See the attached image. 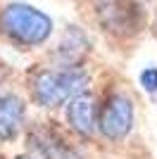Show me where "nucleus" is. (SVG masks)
<instances>
[{
  "label": "nucleus",
  "instance_id": "1",
  "mask_svg": "<svg viewBox=\"0 0 157 159\" xmlns=\"http://www.w3.org/2000/svg\"><path fill=\"white\" fill-rule=\"evenodd\" d=\"M0 29L7 38L21 48L43 45L52 33V21L48 14L24 2H12L0 14Z\"/></svg>",
  "mask_w": 157,
  "mask_h": 159
},
{
  "label": "nucleus",
  "instance_id": "10",
  "mask_svg": "<svg viewBox=\"0 0 157 159\" xmlns=\"http://www.w3.org/2000/svg\"><path fill=\"white\" fill-rule=\"evenodd\" d=\"M2 76H7V69H5L2 64H0V79H2Z\"/></svg>",
  "mask_w": 157,
  "mask_h": 159
},
{
  "label": "nucleus",
  "instance_id": "9",
  "mask_svg": "<svg viewBox=\"0 0 157 159\" xmlns=\"http://www.w3.org/2000/svg\"><path fill=\"white\" fill-rule=\"evenodd\" d=\"M140 86L148 93H157V69L155 66H148V69L140 71Z\"/></svg>",
  "mask_w": 157,
  "mask_h": 159
},
{
  "label": "nucleus",
  "instance_id": "7",
  "mask_svg": "<svg viewBox=\"0 0 157 159\" xmlns=\"http://www.w3.org/2000/svg\"><path fill=\"white\" fill-rule=\"evenodd\" d=\"M24 102L12 93L0 95V140H12L24 124Z\"/></svg>",
  "mask_w": 157,
  "mask_h": 159
},
{
  "label": "nucleus",
  "instance_id": "8",
  "mask_svg": "<svg viewBox=\"0 0 157 159\" xmlns=\"http://www.w3.org/2000/svg\"><path fill=\"white\" fill-rule=\"evenodd\" d=\"M88 48L91 43L86 38V33H81L78 29H69L64 38L59 40L57 50L52 52V57L59 66H78V62L88 55Z\"/></svg>",
  "mask_w": 157,
  "mask_h": 159
},
{
  "label": "nucleus",
  "instance_id": "6",
  "mask_svg": "<svg viewBox=\"0 0 157 159\" xmlns=\"http://www.w3.org/2000/svg\"><path fill=\"white\" fill-rule=\"evenodd\" d=\"M29 140H31V147L43 159H83L50 126H33L29 133Z\"/></svg>",
  "mask_w": 157,
  "mask_h": 159
},
{
  "label": "nucleus",
  "instance_id": "5",
  "mask_svg": "<svg viewBox=\"0 0 157 159\" xmlns=\"http://www.w3.org/2000/svg\"><path fill=\"white\" fill-rule=\"evenodd\" d=\"M67 124L76 135L81 138H91L98 131V105H95V95L88 90H81L74 95L67 105Z\"/></svg>",
  "mask_w": 157,
  "mask_h": 159
},
{
  "label": "nucleus",
  "instance_id": "2",
  "mask_svg": "<svg viewBox=\"0 0 157 159\" xmlns=\"http://www.w3.org/2000/svg\"><path fill=\"white\" fill-rule=\"evenodd\" d=\"M86 86H88V74L81 66L45 69V71L36 74L31 83V95L33 102L40 107H59L81 90H86Z\"/></svg>",
  "mask_w": 157,
  "mask_h": 159
},
{
  "label": "nucleus",
  "instance_id": "3",
  "mask_svg": "<svg viewBox=\"0 0 157 159\" xmlns=\"http://www.w3.org/2000/svg\"><path fill=\"white\" fill-rule=\"evenodd\" d=\"M133 126V102L126 95H110L98 109V131L107 140H121Z\"/></svg>",
  "mask_w": 157,
  "mask_h": 159
},
{
  "label": "nucleus",
  "instance_id": "4",
  "mask_svg": "<svg viewBox=\"0 0 157 159\" xmlns=\"http://www.w3.org/2000/svg\"><path fill=\"white\" fill-rule=\"evenodd\" d=\"M98 19L110 33L133 36L143 26L145 12L138 2H131V0H107V5L98 10Z\"/></svg>",
  "mask_w": 157,
  "mask_h": 159
},
{
  "label": "nucleus",
  "instance_id": "11",
  "mask_svg": "<svg viewBox=\"0 0 157 159\" xmlns=\"http://www.w3.org/2000/svg\"><path fill=\"white\" fill-rule=\"evenodd\" d=\"M19 159H31V157H19Z\"/></svg>",
  "mask_w": 157,
  "mask_h": 159
}]
</instances>
